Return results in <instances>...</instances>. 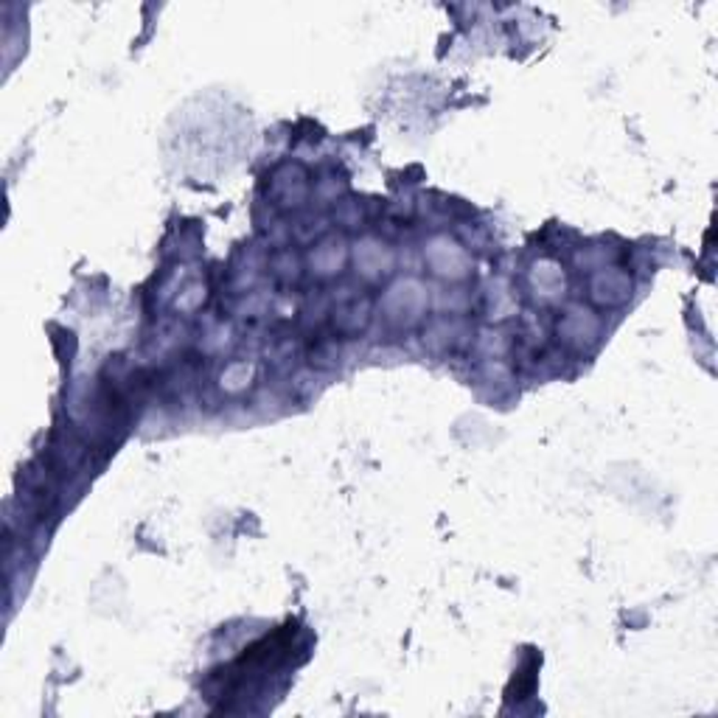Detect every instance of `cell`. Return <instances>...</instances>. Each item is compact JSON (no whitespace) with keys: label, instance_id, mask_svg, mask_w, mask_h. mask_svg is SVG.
<instances>
[{"label":"cell","instance_id":"8fae6325","mask_svg":"<svg viewBox=\"0 0 718 718\" xmlns=\"http://www.w3.org/2000/svg\"><path fill=\"white\" fill-rule=\"evenodd\" d=\"M424 337H426V346L429 348L444 351V348L458 343V337H461V323H454V320H435L433 326H429V331L424 334Z\"/></svg>","mask_w":718,"mask_h":718},{"label":"cell","instance_id":"5b68a950","mask_svg":"<svg viewBox=\"0 0 718 718\" xmlns=\"http://www.w3.org/2000/svg\"><path fill=\"white\" fill-rule=\"evenodd\" d=\"M270 194L281 208H301L309 197V177L298 163H283L275 169Z\"/></svg>","mask_w":718,"mask_h":718},{"label":"cell","instance_id":"4fadbf2b","mask_svg":"<svg viewBox=\"0 0 718 718\" xmlns=\"http://www.w3.org/2000/svg\"><path fill=\"white\" fill-rule=\"evenodd\" d=\"M250 373H253V368H250L247 363H230V365L222 371V388L230 390V393H238L242 388H247Z\"/></svg>","mask_w":718,"mask_h":718},{"label":"cell","instance_id":"7c38bea8","mask_svg":"<svg viewBox=\"0 0 718 718\" xmlns=\"http://www.w3.org/2000/svg\"><path fill=\"white\" fill-rule=\"evenodd\" d=\"M508 334L502 331H494V328H483L480 331V340H477V348H480L489 359H499L502 354L508 351Z\"/></svg>","mask_w":718,"mask_h":718},{"label":"cell","instance_id":"277c9868","mask_svg":"<svg viewBox=\"0 0 718 718\" xmlns=\"http://www.w3.org/2000/svg\"><path fill=\"white\" fill-rule=\"evenodd\" d=\"M632 290V275L624 267H601L589 281V298L597 306H624Z\"/></svg>","mask_w":718,"mask_h":718},{"label":"cell","instance_id":"ba28073f","mask_svg":"<svg viewBox=\"0 0 718 718\" xmlns=\"http://www.w3.org/2000/svg\"><path fill=\"white\" fill-rule=\"evenodd\" d=\"M531 283L542 301H556L564 292V273L553 258H542L531 270Z\"/></svg>","mask_w":718,"mask_h":718},{"label":"cell","instance_id":"3957f363","mask_svg":"<svg viewBox=\"0 0 718 718\" xmlns=\"http://www.w3.org/2000/svg\"><path fill=\"white\" fill-rule=\"evenodd\" d=\"M559 337L570 346V348H592L601 337V320L592 312L589 306L584 303H570L564 318L559 320Z\"/></svg>","mask_w":718,"mask_h":718},{"label":"cell","instance_id":"9c48e42d","mask_svg":"<svg viewBox=\"0 0 718 718\" xmlns=\"http://www.w3.org/2000/svg\"><path fill=\"white\" fill-rule=\"evenodd\" d=\"M368 315H371V303L368 301H351L346 306H340L337 312H334V326L346 334H354L359 331L365 323H368Z\"/></svg>","mask_w":718,"mask_h":718},{"label":"cell","instance_id":"8992f818","mask_svg":"<svg viewBox=\"0 0 718 718\" xmlns=\"http://www.w3.org/2000/svg\"><path fill=\"white\" fill-rule=\"evenodd\" d=\"M354 265H356V273L365 281H379L381 275H388L393 270V253L381 238L365 236L363 242H356L354 247Z\"/></svg>","mask_w":718,"mask_h":718},{"label":"cell","instance_id":"7a4b0ae2","mask_svg":"<svg viewBox=\"0 0 718 718\" xmlns=\"http://www.w3.org/2000/svg\"><path fill=\"white\" fill-rule=\"evenodd\" d=\"M424 261L429 265V270H433L444 281H463L471 273V256H469V250L461 242H454V238L444 236V233L441 236H433L426 242Z\"/></svg>","mask_w":718,"mask_h":718},{"label":"cell","instance_id":"2e32d148","mask_svg":"<svg viewBox=\"0 0 718 718\" xmlns=\"http://www.w3.org/2000/svg\"><path fill=\"white\" fill-rule=\"evenodd\" d=\"M331 359H337V343H320L318 346V351L312 354V363H318V365H334Z\"/></svg>","mask_w":718,"mask_h":718},{"label":"cell","instance_id":"6da1fadb","mask_svg":"<svg viewBox=\"0 0 718 718\" xmlns=\"http://www.w3.org/2000/svg\"><path fill=\"white\" fill-rule=\"evenodd\" d=\"M429 306V292L418 278H399L381 298L385 318L396 326H413L424 318Z\"/></svg>","mask_w":718,"mask_h":718},{"label":"cell","instance_id":"30bf717a","mask_svg":"<svg viewBox=\"0 0 718 718\" xmlns=\"http://www.w3.org/2000/svg\"><path fill=\"white\" fill-rule=\"evenodd\" d=\"M489 306H491V318L494 320H502V318H508L514 315V309H516V298L511 292V286L506 281H494L491 283V292H489Z\"/></svg>","mask_w":718,"mask_h":718},{"label":"cell","instance_id":"52a82bcc","mask_svg":"<svg viewBox=\"0 0 718 718\" xmlns=\"http://www.w3.org/2000/svg\"><path fill=\"white\" fill-rule=\"evenodd\" d=\"M346 261H348V245L343 236H326L309 253V267H312L318 278H334L337 273H343Z\"/></svg>","mask_w":718,"mask_h":718},{"label":"cell","instance_id":"9a60e30c","mask_svg":"<svg viewBox=\"0 0 718 718\" xmlns=\"http://www.w3.org/2000/svg\"><path fill=\"white\" fill-rule=\"evenodd\" d=\"M275 273L281 275V278H298V258L292 256V253H283V256H278L275 258Z\"/></svg>","mask_w":718,"mask_h":718},{"label":"cell","instance_id":"5bb4252c","mask_svg":"<svg viewBox=\"0 0 718 718\" xmlns=\"http://www.w3.org/2000/svg\"><path fill=\"white\" fill-rule=\"evenodd\" d=\"M202 301H205V286L202 283H191L180 292L177 309H180V312H197V309L202 306Z\"/></svg>","mask_w":718,"mask_h":718}]
</instances>
